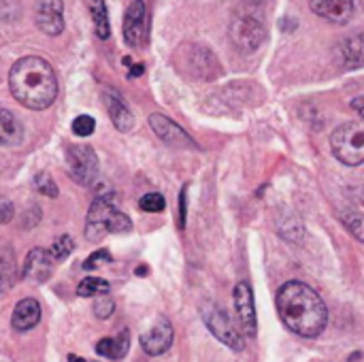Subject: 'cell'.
Instances as JSON below:
<instances>
[{
	"instance_id": "11",
	"label": "cell",
	"mask_w": 364,
	"mask_h": 362,
	"mask_svg": "<svg viewBox=\"0 0 364 362\" xmlns=\"http://www.w3.org/2000/svg\"><path fill=\"white\" fill-rule=\"evenodd\" d=\"M149 126L171 147H181V149L183 147H194V141L190 139V134L181 126H177L173 119H168L166 115H162V113L149 115Z\"/></svg>"
},
{
	"instance_id": "8",
	"label": "cell",
	"mask_w": 364,
	"mask_h": 362,
	"mask_svg": "<svg viewBox=\"0 0 364 362\" xmlns=\"http://www.w3.org/2000/svg\"><path fill=\"white\" fill-rule=\"evenodd\" d=\"M124 41L128 47H141L147 41V9L143 0H132L124 15Z\"/></svg>"
},
{
	"instance_id": "34",
	"label": "cell",
	"mask_w": 364,
	"mask_h": 362,
	"mask_svg": "<svg viewBox=\"0 0 364 362\" xmlns=\"http://www.w3.org/2000/svg\"><path fill=\"white\" fill-rule=\"evenodd\" d=\"M139 75H143V64H136L130 68V77H139Z\"/></svg>"
},
{
	"instance_id": "21",
	"label": "cell",
	"mask_w": 364,
	"mask_h": 362,
	"mask_svg": "<svg viewBox=\"0 0 364 362\" xmlns=\"http://www.w3.org/2000/svg\"><path fill=\"white\" fill-rule=\"evenodd\" d=\"M90 13H92V21H94V30L96 36L107 41L111 34V26H109V13H107V2L105 0H87Z\"/></svg>"
},
{
	"instance_id": "16",
	"label": "cell",
	"mask_w": 364,
	"mask_h": 362,
	"mask_svg": "<svg viewBox=\"0 0 364 362\" xmlns=\"http://www.w3.org/2000/svg\"><path fill=\"white\" fill-rule=\"evenodd\" d=\"M190 49H192V53H188V70H192L196 77H203V79H213L215 75H220V64H218L213 51H209L200 45H194Z\"/></svg>"
},
{
	"instance_id": "1",
	"label": "cell",
	"mask_w": 364,
	"mask_h": 362,
	"mask_svg": "<svg viewBox=\"0 0 364 362\" xmlns=\"http://www.w3.org/2000/svg\"><path fill=\"white\" fill-rule=\"evenodd\" d=\"M277 312L282 322L299 337H318L328 322V309L322 297L303 282H288L277 294Z\"/></svg>"
},
{
	"instance_id": "6",
	"label": "cell",
	"mask_w": 364,
	"mask_h": 362,
	"mask_svg": "<svg viewBox=\"0 0 364 362\" xmlns=\"http://www.w3.org/2000/svg\"><path fill=\"white\" fill-rule=\"evenodd\" d=\"M66 169L75 183L92 186L94 179L98 177V158L90 145H68Z\"/></svg>"
},
{
	"instance_id": "20",
	"label": "cell",
	"mask_w": 364,
	"mask_h": 362,
	"mask_svg": "<svg viewBox=\"0 0 364 362\" xmlns=\"http://www.w3.org/2000/svg\"><path fill=\"white\" fill-rule=\"evenodd\" d=\"M21 137H23V128L19 119L11 111L0 107V145H6V147L17 145Z\"/></svg>"
},
{
	"instance_id": "24",
	"label": "cell",
	"mask_w": 364,
	"mask_h": 362,
	"mask_svg": "<svg viewBox=\"0 0 364 362\" xmlns=\"http://www.w3.org/2000/svg\"><path fill=\"white\" fill-rule=\"evenodd\" d=\"M73 250H75L73 239H70L68 235H62V237H58V239L51 243V247H49V256H51L55 262H60V260L68 258Z\"/></svg>"
},
{
	"instance_id": "27",
	"label": "cell",
	"mask_w": 364,
	"mask_h": 362,
	"mask_svg": "<svg viewBox=\"0 0 364 362\" xmlns=\"http://www.w3.org/2000/svg\"><path fill=\"white\" fill-rule=\"evenodd\" d=\"M343 222H346L348 230H350L358 241H363L364 243V215H360V213H348V215H343Z\"/></svg>"
},
{
	"instance_id": "17",
	"label": "cell",
	"mask_w": 364,
	"mask_h": 362,
	"mask_svg": "<svg viewBox=\"0 0 364 362\" xmlns=\"http://www.w3.org/2000/svg\"><path fill=\"white\" fill-rule=\"evenodd\" d=\"M41 320V305L38 301L34 299H23L15 305V312H13V329L17 333H26V331H32Z\"/></svg>"
},
{
	"instance_id": "15",
	"label": "cell",
	"mask_w": 364,
	"mask_h": 362,
	"mask_svg": "<svg viewBox=\"0 0 364 362\" xmlns=\"http://www.w3.org/2000/svg\"><path fill=\"white\" fill-rule=\"evenodd\" d=\"M102 100H105V107H107V113L113 122V126L122 132H128L132 126H134V115L132 111L128 109V105L124 102V98L113 92V90H105L102 92Z\"/></svg>"
},
{
	"instance_id": "33",
	"label": "cell",
	"mask_w": 364,
	"mask_h": 362,
	"mask_svg": "<svg viewBox=\"0 0 364 362\" xmlns=\"http://www.w3.org/2000/svg\"><path fill=\"white\" fill-rule=\"evenodd\" d=\"M352 107L360 113V117L364 119V96H358V98H354L352 100Z\"/></svg>"
},
{
	"instance_id": "18",
	"label": "cell",
	"mask_w": 364,
	"mask_h": 362,
	"mask_svg": "<svg viewBox=\"0 0 364 362\" xmlns=\"http://www.w3.org/2000/svg\"><path fill=\"white\" fill-rule=\"evenodd\" d=\"M337 60L348 68H363L364 66V32L354 34L348 41L339 43Z\"/></svg>"
},
{
	"instance_id": "12",
	"label": "cell",
	"mask_w": 364,
	"mask_h": 362,
	"mask_svg": "<svg viewBox=\"0 0 364 362\" xmlns=\"http://www.w3.org/2000/svg\"><path fill=\"white\" fill-rule=\"evenodd\" d=\"M51 262H53V258L49 256L47 250L34 247V250L26 256L21 277H23L26 282H32V284H45V282L51 277Z\"/></svg>"
},
{
	"instance_id": "2",
	"label": "cell",
	"mask_w": 364,
	"mask_h": 362,
	"mask_svg": "<svg viewBox=\"0 0 364 362\" xmlns=\"http://www.w3.org/2000/svg\"><path fill=\"white\" fill-rule=\"evenodd\" d=\"M13 98L32 111H43L53 105L58 96V79L49 62L36 55L21 58L13 64L9 75Z\"/></svg>"
},
{
	"instance_id": "23",
	"label": "cell",
	"mask_w": 364,
	"mask_h": 362,
	"mask_svg": "<svg viewBox=\"0 0 364 362\" xmlns=\"http://www.w3.org/2000/svg\"><path fill=\"white\" fill-rule=\"evenodd\" d=\"M109 290H111L109 282H105V280H100V277H85V280L77 286V294H79V297H85V299L107 294Z\"/></svg>"
},
{
	"instance_id": "32",
	"label": "cell",
	"mask_w": 364,
	"mask_h": 362,
	"mask_svg": "<svg viewBox=\"0 0 364 362\" xmlns=\"http://www.w3.org/2000/svg\"><path fill=\"white\" fill-rule=\"evenodd\" d=\"M179 226L181 228L186 226V188L181 190V196H179Z\"/></svg>"
},
{
	"instance_id": "9",
	"label": "cell",
	"mask_w": 364,
	"mask_h": 362,
	"mask_svg": "<svg viewBox=\"0 0 364 362\" xmlns=\"http://www.w3.org/2000/svg\"><path fill=\"white\" fill-rule=\"evenodd\" d=\"M235 309L237 318L245 331L247 337H256L258 322H256V307H254V294L247 282H239L235 288Z\"/></svg>"
},
{
	"instance_id": "35",
	"label": "cell",
	"mask_w": 364,
	"mask_h": 362,
	"mask_svg": "<svg viewBox=\"0 0 364 362\" xmlns=\"http://www.w3.org/2000/svg\"><path fill=\"white\" fill-rule=\"evenodd\" d=\"M68 361L70 362H90V361H83V358H77V356H68Z\"/></svg>"
},
{
	"instance_id": "10",
	"label": "cell",
	"mask_w": 364,
	"mask_h": 362,
	"mask_svg": "<svg viewBox=\"0 0 364 362\" xmlns=\"http://www.w3.org/2000/svg\"><path fill=\"white\" fill-rule=\"evenodd\" d=\"M36 26L45 34L58 36L64 30L62 0H36Z\"/></svg>"
},
{
	"instance_id": "4",
	"label": "cell",
	"mask_w": 364,
	"mask_h": 362,
	"mask_svg": "<svg viewBox=\"0 0 364 362\" xmlns=\"http://www.w3.org/2000/svg\"><path fill=\"white\" fill-rule=\"evenodd\" d=\"M331 149L339 162L358 166L364 162V119L341 124L331 137Z\"/></svg>"
},
{
	"instance_id": "14",
	"label": "cell",
	"mask_w": 364,
	"mask_h": 362,
	"mask_svg": "<svg viewBox=\"0 0 364 362\" xmlns=\"http://www.w3.org/2000/svg\"><path fill=\"white\" fill-rule=\"evenodd\" d=\"M316 15L333 23H346L354 15V0H309Z\"/></svg>"
},
{
	"instance_id": "7",
	"label": "cell",
	"mask_w": 364,
	"mask_h": 362,
	"mask_svg": "<svg viewBox=\"0 0 364 362\" xmlns=\"http://www.w3.org/2000/svg\"><path fill=\"white\" fill-rule=\"evenodd\" d=\"M203 320H205V324H207V329L222 341V344H226L228 348H232V350H243V335L235 329V324L228 320V316L224 314V309H220L218 305H213V303H207L205 307H203Z\"/></svg>"
},
{
	"instance_id": "29",
	"label": "cell",
	"mask_w": 364,
	"mask_h": 362,
	"mask_svg": "<svg viewBox=\"0 0 364 362\" xmlns=\"http://www.w3.org/2000/svg\"><path fill=\"white\" fill-rule=\"evenodd\" d=\"M115 312V303H113V299H109V297H98V301L94 303V314L100 318V320H107V318H111V314Z\"/></svg>"
},
{
	"instance_id": "26",
	"label": "cell",
	"mask_w": 364,
	"mask_h": 362,
	"mask_svg": "<svg viewBox=\"0 0 364 362\" xmlns=\"http://www.w3.org/2000/svg\"><path fill=\"white\" fill-rule=\"evenodd\" d=\"M34 186H36V190H38L43 196H49V198H55V196H58V186H55V181L49 177V173H38V175L34 177Z\"/></svg>"
},
{
	"instance_id": "25",
	"label": "cell",
	"mask_w": 364,
	"mask_h": 362,
	"mask_svg": "<svg viewBox=\"0 0 364 362\" xmlns=\"http://www.w3.org/2000/svg\"><path fill=\"white\" fill-rule=\"evenodd\" d=\"M139 207H141L143 211H147V213H160V211H164L166 201H164V196H162V194H158V192H149V194H145V196L139 201Z\"/></svg>"
},
{
	"instance_id": "22",
	"label": "cell",
	"mask_w": 364,
	"mask_h": 362,
	"mask_svg": "<svg viewBox=\"0 0 364 362\" xmlns=\"http://www.w3.org/2000/svg\"><path fill=\"white\" fill-rule=\"evenodd\" d=\"M17 280V265L11 252H0V294L11 290V286Z\"/></svg>"
},
{
	"instance_id": "31",
	"label": "cell",
	"mask_w": 364,
	"mask_h": 362,
	"mask_svg": "<svg viewBox=\"0 0 364 362\" xmlns=\"http://www.w3.org/2000/svg\"><path fill=\"white\" fill-rule=\"evenodd\" d=\"M15 215V209L9 201H2L0 203V224H9Z\"/></svg>"
},
{
	"instance_id": "19",
	"label": "cell",
	"mask_w": 364,
	"mask_h": 362,
	"mask_svg": "<svg viewBox=\"0 0 364 362\" xmlns=\"http://www.w3.org/2000/svg\"><path fill=\"white\" fill-rule=\"evenodd\" d=\"M128 350H130V333L128 331H122L119 335L100 339L96 344V352L109 361H122L128 354Z\"/></svg>"
},
{
	"instance_id": "3",
	"label": "cell",
	"mask_w": 364,
	"mask_h": 362,
	"mask_svg": "<svg viewBox=\"0 0 364 362\" xmlns=\"http://www.w3.org/2000/svg\"><path fill=\"white\" fill-rule=\"evenodd\" d=\"M130 228L132 222L126 213L115 209V194L111 190L94 198L85 220L87 241H100L107 233H128Z\"/></svg>"
},
{
	"instance_id": "13",
	"label": "cell",
	"mask_w": 364,
	"mask_h": 362,
	"mask_svg": "<svg viewBox=\"0 0 364 362\" xmlns=\"http://www.w3.org/2000/svg\"><path fill=\"white\" fill-rule=\"evenodd\" d=\"M173 344V326L166 318H160L156 322V326H151V331H147L141 337V346L145 350V354L149 356H160L164 354Z\"/></svg>"
},
{
	"instance_id": "5",
	"label": "cell",
	"mask_w": 364,
	"mask_h": 362,
	"mask_svg": "<svg viewBox=\"0 0 364 362\" xmlns=\"http://www.w3.org/2000/svg\"><path fill=\"white\" fill-rule=\"evenodd\" d=\"M228 32H230V41L235 43V47L247 53V51H256L262 45L267 28L258 15L241 13V15H235Z\"/></svg>"
},
{
	"instance_id": "30",
	"label": "cell",
	"mask_w": 364,
	"mask_h": 362,
	"mask_svg": "<svg viewBox=\"0 0 364 362\" xmlns=\"http://www.w3.org/2000/svg\"><path fill=\"white\" fill-rule=\"evenodd\" d=\"M113 258H111V254L107 252V250H98V252H94L85 262H83V269L85 271H92V269H96V267H100L102 262H111Z\"/></svg>"
},
{
	"instance_id": "28",
	"label": "cell",
	"mask_w": 364,
	"mask_h": 362,
	"mask_svg": "<svg viewBox=\"0 0 364 362\" xmlns=\"http://www.w3.org/2000/svg\"><path fill=\"white\" fill-rule=\"evenodd\" d=\"M94 128H96V122H94V117H90V115H79V117L73 122V132H75L77 137H90V134L94 132Z\"/></svg>"
}]
</instances>
